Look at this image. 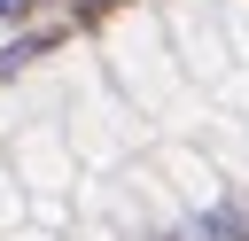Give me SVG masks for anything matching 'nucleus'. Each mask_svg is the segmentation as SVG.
<instances>
[{
	"label": "nucleus",
	"instance_id": "f257e3e1",
	"mask_svg": "<svg viewBox=\"0 0 249 241\" xmlns=\"http://www.w3.org/2000/svg\"><path fill=\"white\" fill-rule=\"evenodd\" d=\"M210 241H249V202H218L210 210Z\"/></svg>",
	"mask_w": 249,
	"mask_h": 241
},
{
	"label": "nucleus",
	"instance_id": "f03ea898",
	"mask_svg": "<svg viewBox=\"0 0 249 241\" xmlns=\"http://www.w3.org/2000/svg\"><path fill=\"white\" fill-rule=\"evenodd\" d=\"M23 8H31V0H0V16H23Z\"/></svg>",
	"mask_w": 249,
	"mask_h": 241
}]
</instances>
